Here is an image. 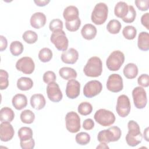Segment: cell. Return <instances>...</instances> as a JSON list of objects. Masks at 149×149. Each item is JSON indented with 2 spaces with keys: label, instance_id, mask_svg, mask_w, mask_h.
<instances>
[{
  "label": "cell",
  "instance_id": "obj_31",
  "mask_svg": "<svg viewBox=\"0 0 149 149\" xmlns=\"http://www.w3.org/2000/svg\"><path fill=\"white\" fill-rule=\"evenodd\" d=\"M21 121L26 124L32 123L35 119V115L33 111L30 109H26L20 113Z\"/></svg>",
  "mask_w": 149,
  "mask_h": 149
},
{
  "label": "cell",
  "instance_id": "obj_43",
  "mask_svg": "<svg viewBox=\"0 0 149 149\" xmlns=\"http://www.w3.org/2000/svg\"><path fill=\"white\" fill-rule=\"evenodd\" d=\"M134 3L137 8L141 11H146L148 9V0H135Z\"/></svg>",
  "mask_w": 149,
  "mask_h": 149
},
{
  "label": "cell",
  "instance_id": "obj_23",
  "mask_svg": "<svg viewBox=\"0 0 149 149\" xmlns=\"http://www.w3.org/2000/svg\"><path fill=\"white\" fill-rule=\"evenodd\" d=\"M138 48L143 51L149 49V34L146 31H141L138 36Z\"/></svg>",
  "mask_w": 149,
  "mask_h": 149
},
{
  "label": "cell",
  "instance_id": "obj_50",
  "mask_svg": "<svg viewBox=\"0 0 149 149\" xmlns=\"http://www.w3.org/2000/svg\"><path fill=\"white\" fill-rule=\"evenodd\" d=\"M97 148H109V147L107 146L106 143L100 142V144L97 147Z\"/></svg>",
  "mask_w": 149,
  "mask_h": 149
},
{
  "label": "cell",
  "instance_id": "obj_37",
  "mask_svg": "<svg viewBox=\"0 0 149 149\" xmlns=\"http://www.w3.org/2000/svg\"><path fill=\"white\" fill-rule=\"evenodd\" d=\"M75 140L77 144L84 146L90 142V136L86 132H80L76 135Z\"/></svg>",
  "mask_w": 149,
  "mask_h": 149
},
{
  "label": "cell",
  "instance_id": "obj_32",
  "mask_svg": "<svg viewBox=\"0 0 149 149\" xmlns=\"http://www.w3.org/2000/svg\"><path fill=\"white\" fill-rule=\"evenodd\" d=\"M24 49L22 43L19 41H14L10 45V51L11 54L15 56L20 55Z\"/></svg>",
  "mask_w": 149,
  "mask_h": 149
},
{
  "label": "cell",
  "instance_id": "obj_48",
  "mask_svg": "<svg viewBox=\"0 0 149 149\" xmlns=\"http://www.w3.org/2000/svg\"><path fill=\"white\" fill-rule=\"evenodd\" d=\"M0 50L1 51H3L5 49H6L7 45H8V41L6 38L3 36H0Z\"/></svg>",
  "mask_w": 149,
  "mask_h": 149
},
{
  "label": "cell",
  "instance_id": "obj_1",
  "mask_svg": "<svg viewBox=\"0 0 149 149\" xmlns=\"http://www.w3.org/2000/svg\"><path fill=\"white\" fill-rule=\"evenodd\" d=\"M127 127L128 133L126 136V143L129 146L135 147L141 142L143 139L140 126L136 122L131 120L127 123Z\"/></svg>",
  "mask_w": 149,
  "mask_h": 149
},
{
  "label": "cell",
  "instance_id": "obj_51",
  "mask_svg": "<svg viewBox=\"0 0 149 149\" xmlns=\"http://www.w3.org/2000/svg\"><path fill=\"white\" fill-rule=\"evenodd\" d=\"M144 138L147 141H148V127H147L144 131Z\"/></svg>",
  "mask_w": 149,
  "mask_h": 149
},
{
  "label": "cell",
  "instance_id": "obj_45",
  "mask_svg": "<svg viewBox=\"0 0 149 149\" xmlns=\"http://www.w3.org/2000/svg\"><path fill=\"white\" fill-rule=\"evenodd\" d=\"M20 144L23 149H33L35 146V141L31 139L27 141H20Z\"/></svg>",
  "mask_w": 149,
  "mask_h": 149
},
{
  "label": "cell",
  "instance_id": "obj_28",
  "mask_svg": "<svg viewBox=\"0 0 149 149\" xmlns=\"http://www.w3.org/2000/svg\"><path fill=\"white\" fill-rule=\"evenodd\" d=\"M33 86V81L30 77H22L17 81V87L22 91H27Z\"/></svg>",
  "mask_w": 149,
  "mask_h": 149
},
{
  "label": "cell",
  "instance_id": "obj_15",
  "mask_svg": "<svg viewBox=\"0 0 149 149\" xmlns=\"http://www.w3.org/2000/svg\"><path fill=\"white\" fill-rule=\"evenodd\" d=\"M80 92V84L75 80H69L66 84V95L70 99H74L77 98Z\"/></svg>",
  "mask_w": 149,
  "mask_h": 149
},
{
  "label": "cell",
  "instance_id": "obj_25",
  "mask_svg": "<svg viewBox=\"0 0 149 149\" xmlns=\"http://www.w3.org/2000/svg\"><path fill=\"white\" fill-rule=\"evenodd\" d=\"M124 76L129 79L135 78L138 74V68L137 65L133 63H127L123 68Z\"/></svg>",
  "mask_w": 149,
  "mask_h": 149
},
{
  "label": "cell",
  "instance_id": "obj_2",
  "mask_svg": "<svg viewBox=\"0 0 149 149\" xmlns=\"http://www.w3.org/2000/svg\"><path fill=\"white\" fill-rule=\"evenodd\" d=\"M83 72L86 76L97 77L101 76L102 72V63L97 56L91 57L84 67Z\"/></svg>",
  "mask_w": 149,
  "mask_h": 149
},
{
  "label": "cell",
  "instance_id": "obj_5",
  "mask_svg": "<svg viewBox=\"0 0 149 149\" xmlns=\"http://www.w3.org/2000/svg\"><path fill=\"white\" fill-rule=\"evenodd\" d=\"M125 61V55L119 50L112 52L106 61V65L111 71L118 70Z\"/></svg>",
  "mask_w": 149,
  "mask_h": 149
},
{
  "label": "cell",
  "instance_id": "obj_10",
  "mask_svg": "<svg viewBox=\"0 0 149 149\" xmlns=\"http://www.w3.org/2000/svg\"><path fill=\"white\" fill-rule=\"evenodd\" d=\"M131 104L128 97L125 94L120 95L117 100L116 111L122 118L127 116L130 111Z\"/></svg>",
  "mask_w": 149,
  "mask_h": 149
},
{
  "label": "cell",
  "instance_id": "obj_26",
  "mask_svg": "<svg viewBox=\"0 0 149 149\" xmlns=\"http://www.w3.org/2000/svg\"><path fill=\"white\" fill-rule=\"evenodd\" d=\"M15 118L13 111L9 107H3L0 110V120L2 122H11Z\"/></svg>",
  "mask_w": 149,
  "mask_h": 149
},
{
  "label": "cell",
  "instance_id": "obj_19",
  "mask_svg": "<svg viewBox=\"0 0 149 149\" xmlns=\"http://www.w3.org/2000/svg\"><path fill=\"white\" fill-rule=\"evenodd\" d=\"M79 12L77 8L73 5L67 6L63 12V16L66 22L73 21L79 18Z\"/></svg>",
  "mask_w": 149,
  "mask_h": 149
},
{
  "label": "cell",
  "instance_id": "obj_18",
  "mask_svg": "<svg viewBox=\"0 0 149 149\" xmlns=\"http://www.w3.org/2000/svg\"><path fill=\"white\" fill-rule=\"evenodd\" d=\"M47 19L45 15L42 12H36L32 15L30 18V24L34 29H40L44 26Z\"/></svg>",
  "mask_w": 149,
  "mask_h": 149
},
{
  "label": "cell",
  "instance_id": "obj_8",
  "mask_svg": "<svg viewBox=\"0 0 149 149\" xmlns=\"http://www.w3.org/2000/svg\"><path fill=\"white\" fill-rule=\"evenodd\" d=\"M65 122L66 129L69 132L74 133L80 130V118L76 112L71 111L67 113L65 116Z\"/></svg>",
  "mask_w": 149,
  "mask_h": 149
},
{
  "label": "cell",
  "instance_id": "obj_21",
  "mask_svg": "<svg viewBox=\"0 0 149 149\" xmlns=\"http://www.w3.org/2000/svg\"><path fill=\"white\" fill-rule=\"evenodd\" d=\"M46 104L45 99L41 94H33L30 98V104L31 107L37 110L42 109Z\"/></svg>",
  "mask_w": 149,
  "mask_h": 149
},
{
  "label": "cell",
  "instance_id": "obj_6",
  "mask_svg": "<svg viewBox=\"0 0 149 149\" xmlns=\"http://www.w3.org/2000/svg\"><path fill=\"white\" fill-rule=\"evenodd\" d=\"M95 120L102 126H109L114 123L115 116L113 112L105 109L97 110L94 116Z\"/></svg>",
  "mask_w": 149,
  "mask_h": 149
},
{
  "label": "cell",
  "instance_id": "obj_30",
  "mask_svg": "<svg viewBox=\"0 0 149 149\" xmlns=\"http://www.w3.org/2000/svg\"><path fill=\"white\" fill-rule=\"evenodd\" d=\"M122 25L120 22L116 19L111 20L107 25V29L111 34H118L121 29Z\"/></svg>",
  "mask_w": 149,
  "mask_h": 149
},
{
  "label": "cell",
  "instance_id": "obj_40",
  "mask_svg": "<svg viewBox=\"0 0 149 149\" xmlns=\"http://www.w3.org/2000/svg\"><path fill=\"white\" fill-rule=\"evenodd\" d=\"M81 25V20L80 18H78L72 22H66L65 26L68 30L69 31H77Z\"/></svg>",
  "mask_w": 149,
  "mask_h": 149
},
{
  "label": "cell",
  "instance_id": "obj_16",
  "mask_svg": "<svg viewBox=\"0 0 149 149\" xmlns=\"http://www.w3.org/2000/svg\"><path fill=\"white\" fill-rule=\"evenodd\" d=\"M15 134L13 126L10 122H2L0 125V139L2 141L10 140Z\"/></svg>",
  "mask_w": 149,
  "mask_h": 149
},
{
  "label": "cell",
  "instance_id": "obj_49",
  "mask_svg": "<svg viewBox=\"0 0 149 149\" xmlns=\"http://www.w3.org/2000/svg\"><path fill=\"white\" fill-rule=\"evenodd\" d=\"M34 3L38 6H44L47 5L49 2V0H34Z\"/></svg>",
  "mask_w": 149,
  "mask_h": 149
},
{
  "label": "cell",
  "instance_id": "obj_47",
  "mask_svg": "<svg viewBox=\"0 0 149 149\" xmlns=\"http://www.w3.org/2000/svg\"><path fill=\"white\" fill-rule=\"evenodd\" d=\"M149 18V13H146L142 15L141 17V24L147 29L149 30V22L148 19Z\"/></svg>",
  "mask_w": 149,
  "mask_h": 149
},
{
  "label": "cell",
  "instance_id": "obj_3",
  "mask_svg": "<svg viewBox=\"0 0 149 149\" xmlns=\"http://www.w3.org/2000/svg\"><path fill=\"white\" fill-rule=\"evenodd\" d=\"M122 132L118 126H112L108 129L100 131L97 136L98 141L108 143L110 142L116 141L121 137Z\"/></svg>",
  "mask_w": 149,
  "mask_h": 149
},
{
  "label": "cell",
  "instance_id": "obj_44",
  "mask_svg": "<svg viewBox=\"0 0 149 149\" xmlns=\"http://www.w3.org/2000/svg\"><path fill=\"white\" fill-rule=\"evenodd\" d=\"M138 84L144 87H147L149 86V77L147 74H142L137 79Z\"/></svg>",
  "mask_w": 149,
  "mask_h": 149
},
{
  "label": "cell",
  "instance_id": "obj_39",
  "mask_svg": "<svg viewBox=\"0 0 149 149\" xmlns=\"http://www.w3.org/2000/svg\"><path fill=\"white\" fill-rule=\"evenodd\" d=\"M136 17V12L132 5L129 6L128 12L126 16L122 19V20L127 23H130L134 22Z\"/></svg>",
  "mask_w": 149,
  "mask_h": 149
},
{
  "label": "cell",
  "instance_id": "obj_33",
  "mask_svg": "<svg viewBox=\"0 0 149 149\" xmlns=\"http://www.w3.org/2000/svg\"><path fill=\"white\" fill-rule=\"evenodd\" d=\"M23 40L30 44L35 43L38 40L37 34L32 30H27L22 35Z\"/></svg>",
  "mask_w": 149,
  "mask_h": 149
},
{
  "label": "cell",
  "instance_id": "obj_29",
  "mask_svg": "<svg viewBox=\"0 0 149 149\" xmlns=\"http://www.w3.org/2000/svg\"><path fill=\"white\" fill-rule=\"evenodd\" d=\"M33 130L29 127H22L18 130V136L20 141H27L33 139Z\"/></svg>",
  "mask_w": 149,
  "mask_h": 149
},
{
  "label": "cell",
  "instance_id": "obj_14",
  "mask_svg": "<svg viewBox=\"0 0 149 149\" xmlns=\"http://www.w3.org/2000/svg\"><path fill=\"white\" fill-rule=\"evenodd\" d=\"M47 93L49 100L54 102H58L62 99V93L59 85L55 81L48 84L47 87Z\"/></svg>",
  "mask_w": 149,
  "mask_h": 149
},
{
  "label": "cell",
  "instance_id": "obj_17",
  "mask_svg": "<svg viewBox=\"0 0 149 149\" xmlns=\"http://www.w3.org/2000/svg\"><path fill=\"white\" fill-rule=\"evenodd\" d=\"M78 58V51L73 48H70L68 50L63 51L61 54V60L63 62L68 64L75 63Z\"/></svg>",
  "mask_w": 149,
  "mask_h": 149
},
{
  "label": "cell",
  "instance_id": "obj_22",
  "mask_svg": "<svg viewBox=\"0 0 149 149\" xmlns=\"http://www.w3.org/2000/svg\"><path fill=\"white\" fill-rule=\"evenodd\" d=\"M12 105L17 110H21L27 105V99L23 94H17L13 96L12 100Z\"/></svg>",
  "mask_w": 149,
  "mask_h": 149
},
{
  "label": "cell",
  "instance_id": "obj_7",
  "mask_svg": "<svg viewBox=\"0 0 149 149\" xmlns=\"http://www.w3.org/2000/svg\"><path fill=\"white\" fill-rule=\"evenodd\" d=\"M50 40L59 51H65L68 49L69 41L63 30H58L52 32Z\"/></svg>",
  "mask_w": 149,
  "mask_h": 149
},
{
  "label": "cell",
  "instance_id": "obj_11",
  "mask_svg": "<svg viewBox=\"0 0 149 149\" xmlns=\"http://www.w3.org/2000/svg\"><path fill=\"white\" fill-rule=\"evenodd\" d=\"M16 68L24 74H30L34 72L35 64L31 58L24 56L16 62Z\"/></svg>",
  "mask_w": 149,
  "mask_h": 149
},
{
  "label": "cell",
  "instance_id": "obj_13",
  "mask_svg": "<svg viewBox=\"0 0 149 149\" xmlns=\"http://www.w3.org/2000/svg\"><path fill=\"white\" fill-rule=\"evenodd\" d=\"M107 88L109 91L113 93H118L122 90L123 84L122 77L116 73L111 74L107 81Z\"/></svg>",
  "mask_w": 149,
  "mask_h": 149
},
{
  "label": "cell",
  "instance_id": "obj_4",
  "mask_svg": "<svg viewBox=\"0 0 149 149\" xmlns=\"http://www.w3.org/2000/svg\"><path fill=\"white\" fill-rule=\"evenodd\" d=\"M108 8L103 2H100L95 5L92 12L91 21L97 25H101L104 23L108 17Z\"/></svg>",
  "mask_w": 149,
  "mask_h": 149
},
{
  "label": "cell",
  "instance_id": "obj_46",
  "mask_svg": "<svg viewBox=\"0 0 149 149\" xmlns=\"http://www.w3.org/2000/svg\"><path fill=\"white\" fill-rule=\"evenodd\" d=\"M94 127V122L93 119L88 118L84 120L83 123V127L87 130H91Z\"/></svg>",
  "mask_w": 149,
  "mask_h": 149
},
{
  "label": "cell",
  "instance_id": "obj_41",
  "mask_svg": "<svg viewBox=\"0 0 149 149\" xmlns=\"http://www.w3.org/2000/svg\"><path fill=\"white\" fill-rule=\"evenodd\" d=\"M49 30L52 32L58 30H62L63 22L61 20L59 19H52L49 23Z\"/></svg>",
  "mask_w": 149,
  "mask_h": 149
},
{
  "label": "cell",
  "instance_id": "obj_9",
  "mask_svg": "<svg viewBox=\"0 0 149 149\" xmlns=\"http://www.w3.org/2000/svg\"><path fill=\"white\" fill-rule=\"evenodd\" d=\"M132 97L135 107L138 109L144 108L147 103L146 91L141 87H135L132 91Z\"/></svg>",
  "mask_w": 149,
  "mask_h": 149
},
{
  "label": "cell",
  "instance_id": "obj_24",
  "mask_svg": "<svg viewBox=\"0 0 149 149\" xmlns=\"http://www.w3.org/2000/svg\"><path fill=\"white\" fill-rule=\"evenodd\" d=\"M128 8L129 6L125 2L119 1L115 5L114 13L118 17L122 19L126 16L128 12Z\"/></svg>",
  "mask_w": 149,
  "mask_h": 149
},
{
  "label": "cell",
  "instance_id": "obj_34",
  "mask_svg": "<svg viewBox=\"0 0 149 149\" xmlns=\"http://www.w3.org/2000/svg\"><path fill=\"white\" fill-rule=\"evenodd\" d=\"M52 52L48 48H42L38 53V58L42 62H49L52 58Z\"/></svg>",
  "mask_w": 149,
  "mask_h": 149
},
{
  "label": "cell",
  "instance_id": "obj_12",
  "mask_svg": "<svg viewBox=\"0 0 149 149\" xmlns=\"http://www.w3.org/2000/svg\"><path fill=\"white\" fill-rule=\"evenodd\" d=\"M102 89L101 83L94 80L88 81L83 88V94L87 98H92L101 93Z\"/></svg>",
  "mask_w": 149,
  "mask_h": 149
},
{
  "label": "cell",
  "instance_id": "obj_35",
  "mask_svg": "<svg viewBox=\"0 0 149 149\" xmlns=\"http://www.w3.org/2000/svg\"><path fill=\"white\" fill-rule=\"evenodd\" d=\"M122 34L125 38L130 40H133L136 36L137 30L133 26H126L123 28Z\"/></svg>",
  "mask_w": 149,
  "mask_h": 149
},
{
  "label": "cell",
  "instance_id": "obj_36",
  "mask_svg": "<svg viewBox=\"0 0 149 149\" xmlns=\"http://www.w3.org/2000/svg\"><path fill=\"white\" fill-rule=\"evenodd\" d=\"M77 110L80 114L83 116H86L92 112L93 107L88 102H82L79 105Z\"/></svg>",
  "mask_w": 149,
  "mask_h": 149
},
{
  "label": "cell",
  "instance_id": "obj_27",
  "mask_svg": "<svg viewBox=\"0 0 149 149\" xmlns=\"http://www.w3.org/2000/svg\"><path fill=\"white\" fill-rule=\"evenodd\" d=\"M59 74L60 76L65 80H71L74 79L77 77L76 71L69 67H63L59 70Z\"/></svg>",
  "mask_w": 149,
  "mask_h": 149
},
{
  "label": "cell",
  "instance_id": "obj_42",
  "mask_svg": "<svg viewBox=\"0 0 149 149\" xmlns=\"http://www.w3.org/2000/svg\"><path fill=\"white\" fill-rule=\"evenodd\" d=\"M56 76L55 73L54 72L51 70L45 72L43 74V77H42L43 81H44V83L47 84H49L51 82L55 81L56 80Z\"/></svg>",
  "mask_w": 149,
  "mask_h": 149
},
{
  "label": "cell",
  "instance_id": "obj_20",
  "mask_svg": "<svg viewBox=\"0 0 149 149\" xmlns=\"http://www.w3.org/2000/svg\"><path fill=\"white\" fill-rule=\"evenodd\" d=\"M97 31V29L94 25L88 23L83 26L81 30V34L84 39L91 40L95 37Z\"/></svg>",
  "mask_w": 149,
  "mask_h": 149
},
{
  "label": "cell",
  "instance_id": "obj_38",
  "mask_svg": "<svg viewBox=\"0 0 149 149\" xmlns=\"http://www.w3.org/2000/svg\"><path fill=\"white\" fill-rule=\"evenodd\" d=\"M9 74L8 73L3 70H0V88L1 90L6 89L9 86V80H8Z\"/></svg>",
  "mask_w": 149,
  "mask_h": 149
}]
</instances>
